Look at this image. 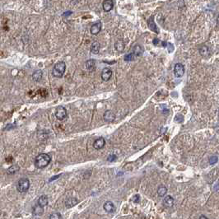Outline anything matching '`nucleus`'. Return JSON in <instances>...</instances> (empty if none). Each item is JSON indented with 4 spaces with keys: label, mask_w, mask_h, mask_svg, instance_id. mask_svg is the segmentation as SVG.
I'll use <instances>...</instances> for the list:
<instances>
[{
    "label": "nucleus",
    "mask_w": 219,
    "mask_h": 219,
    "mask_svg": "<svg viewBox=\"0 0 219 219\" xmlns=\"http://www.w3.org/2000/svg\"><path fill=\"white\" fill-rule=\"evenodd\" d=\"M51 161L50 156L47 153H41L39 154L35 159V166L37 168H45L46 167Z\"/></svg>",
    "instance_id": "f257e3e1"
},
{
    "label": "nucleus",
    "mask_w": 219,
    "mask_h": 219,
    "mask_svg": "<svg viewBox=\"0 0 219 219\" xmlns=\"http://www.w3.org/2000/svg\"><path fill=\"white\" fill-rule=\"evenodd\" d=\"M66 71V63L63 61H58L54 65V68L52 70V74L54 78H62Z\"/></svg>",
    "instance_id": "f03ea898"
},
{
    "label": "nucleus",
    "mask_w": 219,
    "mask_h": 219,
    "mask_svg": "<svg viewBox=\"0 0 219 219\" xmlns=\"http://www.w3.org/2000/svg\"><path fill=\"white\" fill-rule=\"evenodd\" d=\"M30 181L27 178H22L17 183V190L20 193H26L29 190Z\"/></svg>",
    "instance_id": "7ed1b4c3"
},
{
    "label": "nucleus",
    "mask_w": 219,
    "mask_h": 219,
    "mask_svg": "<svg viewBox=\"0 0 219 219\" xmlns=\"http://www.w3.org/2000/svg\"><path fill=\"white\" fill-rule=\"evenodd\" d=\"M55 116L58 120H63L67 117V110L63 106H58L55 110Z\"/></svg>",
    "instance_id": "20e7f679"
},
{
    "label": "nucleus",
    "mask_w": 219,
    "mask_h": 219,
    "mask_svg": "<svg viewBox=\"0 0 219 219\" xmlns=\"http://www.w3.org/2000/svg\"><path fill=\"white\" fill-rule=\"evenodd\" d=\"M174 74L176 78H181L184 74V67L182 63H176L174 67Z\"/></svg>",
    "instance_id": "39448f33"
},
{
    "label": "nucleus",
    "mask_w": 219,
    "mask_h": 219,
    "mask_svg": "<svg viewBox=\"0 0 219 219\" xmlns=\"http://www.w3.org/2000/svg\"><path fill=\"white\" fill-rule=\"evenodd\" d=\"M147 23H148V28H149L152 31L155 32V33H156V34H158V33H159V29H158L157 26H156V24L155 22H154V17H153V16H151V17L148 19Z\"/></svg>",
    "instance_id": "423d86ee"
},
{
    "label": "nucleus",
    "mask_w": 219,
    "mask_h": 219,
    "mask_svg": "<svg viewBox=\"0 0 219 219\" xmlns=\"http://www.w3.org/2000/svg\"><path fill=\"white\" fill-rule=\"evenodd\" d=\"M112 70L109 68H105V69L102 70L101 72V78L102 80L105 81V82H107L109 81L110 78H111V76H112Z\"/></svg>",
    "instance_id": "0eeeda50"
},
{
    "label": "nucleus",
    "mask_w": 219,
    "mask_h": 219,
    "mask_svg": "<svg viewBox=\"0 0 219 219\" xmlns=\"http://www.w3.org/2000/svg\"><path fill=\"white\" fill-rule=\"evenodd\" d=\"M105 145V140L103 138H99L95 140V142L93 143V147L94 148L97 150H100L103 148Z\"/></svg>",
    "instance_id": "6e6552de"
},
{
    "label": "nucleus",
    "mask_w": 219,
    "mask_h": 219,
    "mask_svg": "<svg viewBox=\"0 0 219 219\" xmlns=\"http://www.w3.org/2000/svg\"><path fill=\"white\" fill-rule=\"evenodd\" d=\"M101 30V22H97L96 23H94L92 26V27L90 29V31L92 35H96L99 34V32Z\"/></svg>",
    "instance_id": "1a4fd4ad"
},
{
    "label": "nucleus",
    "mask_w": 219,
    "mask_h": 219,
    "mask_svg": "<svg viewBox=\"0 0 219 219\" xmlns=\"http://www.w3.org/2000/svg\"><path fill=\"white\" fill-rule=\"evenodd\" d=\"M114 7V2L113 0H105L102 3V7H103V10L106 12L111 11L112 8Z\"/></svg>",
    "instance_id": "9d476101"
},
{
    "label": "nucleus",
    "mask_w": 219,
    "mask_h": 219,
    "mask_svg": "<svg viewBox=\"0 0 219 219\" xmlns=\"http://www.w3.org/2000/svg\"><path fill=\"white\" fill-rule=\"evenodd\" d=\"M115 115L114 114V112L112 110H106L104 114V120L106 122H112L115 120Z\"/></svg>",
    "instance_id": "9b49d317"
},
{
    "label": "nucleus",
    "mask_w": 219,
    "mask_h": 219,
    "mask_svg": "<svg viewBox=\"0 0 219 219\" xmlns=\"http://www.w3.org/2000/svg\"><path fill=\"white\" fill-rule=\"evenodd\" d=\"M174 199L171 195H167L163 199V205L167 207H171L174 205Z\"/></svg>",
    "instance_id": "f8f14e48"
},
{
    "label": "nucleus",
    "mask_w": 219,
    "mask_h": 219,
    "mask_svg": "<svg viewBox=\"0 0 219 219\" xmlns=\"http://www.w3.org/2000/svg\"><path fill=\"white\" fill-rule=\"evenodd\" d=\"M125 48V45L124 42L122 39H119L118 40H116V42L115 43V49L118 52H123Z\"/></svg>",
    "instance_id": "ddd939ff"
},
{
    "label": "nucleus",
    "mask_w": 219,
    "mask_h": 219,
    "mask_svg": "<svg viewBox=\"0 0 219 219\" xmlns=\"http://www.w3.org/2000/svg\"><path fill=\"white\" fill-rule=\"evenodd\" d=\"M103 207L104 209H105V211H106L107 213H114V211L115 210V205H114V203L111 201L105 202L104 203Z\"/></svg>",
    "instance_id": "4468645a"
},
{
    "label": "nucleus",
    "mask_w": 219,
    "mask_h": 219,
    "mask_svg": "<svg viewBox=\"0 0 219 219\" xmlns=\"http://www.w3.org/2000/svg\"><path fill=\"white\" fill-rule=\"evenodd\" d=\"M86 68L89 72H93L96 69V61L94 59H89L86 62Z\"/></svg>",
    "instance_id": "2eb2a0df"
},
{
    "label": "nucleus",
    "mask_w": 219,
    "mask_h": 219,
    "mask_svg": "<svg viewBox=\"0 0 219 219\" xmlns=\"http://www.w3.org/2000/svg\"><path fill=\"white\" fill-rule=\"evenodd\" d=\"M199 54H201L203 57L207 58L208 57L209 54H210L209 49H208V47H207V46H202L201 47L199 48Z\"/></svg>",
    "instance_id": "dca6fc26"
},
{
    "label": "nucleus",
    "mask_w": 219,
    "mask_h": 219,
    "mask_svg": "<svg viewBox=\"0 0 219 219\" xmlns=\"http://www.w3.org/2000/svg\"><path fill=\"white\" fill-rule=\"evenodd\" d=\"M78 199L74 198V197H72V198H69L66 202H65V205H66V207H72L75 206V205H77L78 204Z\"/></svg>",
    "instance_id": "f3484780"
},
{
    "label": "nucleus",
    "mask_w": 219,
    "mask_h": 219,
    "mask_svg": "<svg viewBox=\"0 0 219 219\" xmlns=\"http://www.w3.org/2000/svg\"><path fill=\"white\" fill-rule=\"evenodd\" d=\"M48 203H49V199H48V196L47 195H41L39 198V199H38V204L41 206V207H46L47 206V204H48Z\"/></svg>",
    "instance_id": "a211bd4d"
},
{
    "label": "nucleus",
    "mask_w": 219,
    "mask_h": 219,
    "mask_svg": "<svg viewBox=\"0 0 219 219\" xmlns=\"http://www.w3.org/2000/svg\"><path fill=\"white\" fill-rule=\"evenodd\" d=\"M100 48H101L100 43L97 41H94L92 44V46H91V52L94 54H97L98 53L100 52Z\"/></svg>",
    "instance_id": "6ab92c4d"
},
{
    "label": "nucleus",
    "mask_w": 219,
    "mask_h": 219,
    "mask_svg": "<svg viewBox=\"0 0 219 219\" xmlns=\"http://www.w3.org/2000/svg\"><path fill=\"white\" fill-rule=\"evenodd\" d=\"M43 77V73L41 70H35L32 73V79L35 82H40Z\"/></svg>",
    "instance_id": "aec40b11"
},
{
    "label": "nucleus",
    "mask_w": 219,
    "mask_h": 219,
    "mask_svg": "<svg viewBox=\"0 0 219 219\" xmlns=\"http://www.w3.org/2000/svg\"><path fill=\"white\" fill-rule=\"evenodd\" d=\"M143 52H144V49H143L142 46H139V45H136L133 49V54H134V56H138H138L142 55Z\"/></svg>",
    "instance_id": "412c9836"
},
{
    "label": "nucleus",
    "mask_w": 219,
    "mask_h": 219,
    "mask_svg": "<svg viewBox=\"0 0 219 219\" xmlns=\"http://www.w3.org/2000/svg\"><path fill=\"white\" fill-rule=\"evenodd\" d=\"M44 212V209H43V207L40 206L39 204L35 205L33 207V210H32V213L35 215V216H40Z\"/></svg>",
    "instance_id": "4be33fe9"
},
{
    "label": "nucleus",
    "mask_w": 219,
    "mask_h": 219,
    "mask_svg": "<svg viewBox=\"0 0 219 219\" xmlns=\"http://www.w3.org/2000/svg\"><path fill=\"white\" fill-rule=\"evenodd\" d=\"M19 170H20V167H18V166H17V165H13V166H11V167L7 169V173L8 175L15 174V173H17Z\"/></svg>",
    "instance_id": "5701e85b"
},
{
    "label": "nucleus",
    "mask_w": 219,
    "mask_h": 219,
    "mask_svg": "<svg viewBox=\"0 0 219 219\" xmlns=\"http://www.w3.org/2000/svg\"><path fill=\"white\" fill-rule=\"evenodd\" d=\"M167 187H165V186H163V185L160 186V187L158 188V190H157V195H158L159 197H163V196H165L167 195Z\"/></svg>",
    "instance_id": "b1692460"
},
{
    "label": "nucleus",
    "mask_w": 219,
    "mask_h": 219,
    "mask_svg": "<svg viewBox=\"0 0 219 219\" xmlns=\"http://www.w3.org/2000/svg\"><path fill=\"white\" fill-rule=\"evenodd\" d=\"M218 161V157L217 156L213 155L209 157V164H210V165H214V164H216Z\"/></svg>",
    "instance_id": "393cba45"
},
{
    "label": "nucleus",
    "mask_w": 219,
    "mask_h": 219,
    "mask_svg": "<svg viewBox=\"0 0 219 219\" xmlns=\"http://www.w3.org/2000/svg\"><path fill=\"white\" fill-rule=\"evenodd\" d=\"M50 219H62V216L60 213H54L50 216Z\"/></svg>",
    "instance_id": "a878e982"
},
{
    "label": "nucleus",
    "mask_w": 219,
    "mask_h": 219,
    "mask_svg": "<svg viewBox=\"0 0 219 219\" xmlns=\"http://www.w3.org/2000/svg\"><path fill=\"white\" fill-rule=\"evenodd\" d=\"M134 59V54L131 53V54H127L124 56V60L125 61H132Z\"/></svg>",
    "instance_id": "bb28decb"
},
{
    "label": "nucleus",
    "mask_w": 219,
    "mask_h": 219,
    "mask_svg": "<svg viewBox=\"0 0 219 219\" xmlns=\"http://www.w3.org/2000/svg\"><path fill=\"white\" fill-rule=\"evenodd\" d=\"M133 201L135 203H140V195H135L133 197Z\"/></svg>",
    "instance_id": "cd10ccee"
},
{
    "label": "nucleus",
    "mask_w": 219,
    "mask_h": 219,
    "mask_svg": "<svg viewBox=\"0 0 219 219\" xmlns=\"http://www.w3.org/2000/svg\"><path fill=\"white\" fill-rule=\"evenodd\" d=\"M117 159V156L115 155V154H110V155L108 156V158H107V160L109 161H115Z\"/></svg>",
    "instance_id": "c85d7f7f"
},
{
    "label": "nucleus",
    "mask_w": 219,
    "mask_h": 219,
    "mask_svg": "<svg viewBox=\"0 0 219 219\" xmlns=\"http://www.w3.org/2000/svg\"><path fill=\"white\" fill-rule=\"evenodd\" d=\"M158 42H159V40H158V39H156V38L153 40V44H154V45H157V43H158Z\"/></svg>",
    "instance_id": "c756f323"
},
{
    "label": "nucleus",
    "mask_w": 219,
    "mask_h": 219,
    "mask_svg": "<svg viewBox=\"0 0 219 219\" xmlns=\"http://www.w3.org/2000/svg\"><path fill=\"white\" fill-rule=\"evenodd\" d=\"M58 177H59V175H56V176H54V177H52V178L50 179V181H52V180H54V179L58 178Z\"/></svg>",
    "instance_id": "7c9ffc66"
},
{
    "label": "nucleus",
    "mask_w": 219,
    "mask_h": 219,
    "mask_svg": "<svg viewBox=\"0 0 219 219\" xmlns=\"http://www.w3.org/2000/svg\"><path fill=\"white\" fill-rule=\"evenodd\" d=\"M199 219H208V218H207V217H205V216L202 215V216H200V218H199Z\"/></svg>",
    "instance_id": "2f4dec72"
},
{
    "label": "nucleus",
    "mask_w": 219,
    "mask_h": 219,
    "mask_svg": "<svg viewBox=\"0 0 219 219\" xmlns=\"http://www.w3.org/2000/svg\"><path fill=\"white\" fill-rule=\"evenodd\" d=\"M217 24L219 26V14L218 15V17H217Z\"/></svg>",
    "instance_id": "473e14b6"
},
{
    "label": "nucleus",
    "mask_w": 219,
    "mask_h": 219,
    "mask_svg": "<svg viewBox=\"0 0 219 219\" xmlns=\"http://www.w3.org/2000/svg\"><path fill=\"white\" fill-rule=\"evenodd\" d=\"M218 117H219V110H218Z\"/></svg>",
    "instance_id": "72a5a7b5"
}]
</instances>
